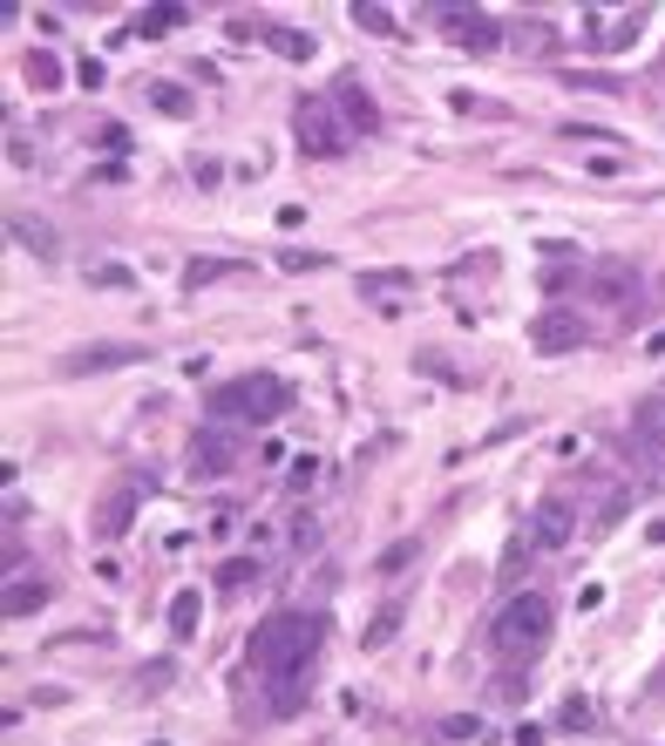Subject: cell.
Listing matches in <instances>:
<instances>
[{"label": "cell", "instance_id": "1", "mask_svg": "<svg viewBox=\"0 0 665 746\" xmlns=\"http://www.w3.org/2000/svg\"><path fill=\"white\" fill-rule=\"evenodd\" d=\"M320 645H326V617H312V611H279L252 632V665L265 679V705L279 720H292L306 705L312 672H320Z\"/></svg>", "mask_w": 665, "mask_h": 746}, {"label": "cell", "instance_id": "2", "mask_svg": "<svg viewBox=\"0 0 665 746\" xmlns=\"http://www.w3.org/2000/svg\"><path fill=\"white\" fill-rule=\"evenodd\" d=\"M551 624H557L551 598H543V591H517L510 604L489 617V652L502 665H530L543 645H551Z\"/></svg>", "mask_w": 665, "mask_h": 746}, {"label": "cell", "instance_id": "3", "mask_svg": "<svg viewBox=\"0 0 665 746\" xmlns=\"http://www.w3.org/2000/svg\"><path fill=\"white\" fill-rule=\"evenodd\" d=\"M292 408V387L279 374H239L211 387V421H279Z\"/></svg>", "mask_w": 665, "mask_h": 746}, {"label": "cell", "instance_id": "4", "mask_svg": "<svg viewBox=\"0 0 665 746\" xmlns=\"http://www.w3.org/2000/svg\"><path fill=\"white\" fill-rule=\"evenodd\" d=\"M292 136H299L306 156H346V143H354V130H346V115H340L333 96H306L292 109Z\"/></svg>", "mask_w": 665, "mask_h": 746}, {"label": "cell", "instance_id": "5", "mask_svg": "<svg viewBox=\"0 0 665 746\" xmlns=\"http://www.w3.org/2000/svg\"><path fill=\"white\" fill-rule=\"evenodd\" d=\"M530 346H536V353H577V346H591V320H584V312H570V305H551V312H536Z\"/></svg>", "mask_w": 665, "mask_h": 746}, {"label": "cell", "instance_id": "6", "mask_svg": "<svg viewBox=\"0 0 665 746\" xmlns=\"http://www.w3.org/2000/svg\"><path fill=\"white\" fill-rule=\"evenodd\" d=\"M435 27L448 34L455 48H468V55H496L502 48V27L489 14H476V8H435Z\"/></svg>", "mask_w": 665, "mask_h": 746}, {"label": "cell", "instance_id": "7", "mask_svg": "<svg viewBox=\"0 0 665 746\" xmlns=\"http://www.w3.org/2000/svg\"><path fill=\"white\" fill-rule=\"evenodd\" d=\"M584 279H591V299H598V305H639V299H645V271L624 265V258H598Z\"/></svg>", "mask_w": 665, "mask_h": 746}, {"label": "cell", "instance_id": "8", "mask_svg": "<svg viewBox=\"0 0 665 746\" xmlns=\"http://www.w3.org/2000/svg\"><path fill=\"white\" fill-rule=\"evenodd\" d=\"M136 360H149V346L143 339H109V346H75V353H62V374H102V367H136Z\"/></svg>", "mask_w": 665, "mask_h": 746}, {"label": "cell", "instance_id": "9", "mask_svg": "<svg viewBox=\"0 0 665 746\" xmlns=\"http://www.w3.org/2000/svg\"><path fill=\"white\" fill-rule=\"evenodd\" d=\"M570 523H577L570 496H543L536 516H530V543H536V549H564V543H570Z\"/></svg>", "mask_w": 665, "mask_h": 746}, {"label": "cell", "instance_id": "10", "mask_svg": "<svg viewBox=\"0 0 665 746\" xmlns=\"http://www.w3.org/2000/svg\"><path fill=\"white\" fill-rule=\"evenodd\" d=\"M48 598H55V583H48L42 570H21V577L8 583V591H0V617H34Z\"/></svg>", "mask_w": 665, "mask_h": 746}, {"label": "cell", "instance_id": "11", "mask_svg": "<svg viewBox=\"0 0 665 746\" xmlns=\"http://www.w3.org/2000/svg\"><path fill=\"white\" fill-rule=\"evenodd\" d=\"M231 461H239V442L218 435V427H204V435L190 442V476H224Z\"/></svg>", "mask_w": 665, "mask_h": 746}, {"label": "cell", "instance_id": "12", "mask_svg": "<svg viewBox=\"0 0 665 746\" xmlns=\"http://www.w3.org/2000/svg\"><path fill=\"white\" fill-rule=\"evenodd\" d=\"M333 102H340V115H346V130H354V136H374V130H380V109H374V96L354 82V75L340 82V96H333Z\"/></svg>", "mask_w": 665, "mask_h": 746}, {"label": "cell", "instance_id": "13", "mask_svg": "<svg viewBox=\"0 0 665 746\" xmlns=\"http://www.w3.org/2000/svg\"><path fill=\"white\" fill-rule=\"evenodd\" d=\"M204 624V591H177L170 598V638H198Z\"/></svg>", "mask_w": 665, "mask_h": 746}, {"label": "cell", "instance_id": "14", "mask_svg": "<svg viewBox=\"0 0 665 746\" xmlns=\"http://www.w3.org/2000/svg\"><path fill=\"white\" fill-rule=\"evenodd\" d=\"M149 109H156V115H177V123H184V115H198L190 89H177V82H149Z\"/></svg>", "mask_w": 665, "mask_h": 746}, {"label": "cell", "instance_id": "15", "mask_svg": "<svg viewBox=\"0 0 665 746\" xmlns=\"http://www.w3.org/2000/svg\"><path fill=\"white\" fill-rule=\"evenodd\" d=\"M136 502H143V482H130L115 502H102V530H109V536H123V530H130V516H136Z\"/></svg>", "mask_w": 665, "mask_h": 746}, {"label": "cell", "instance_id": "16", "mask_svg": "<svg viewBox=\"0 0 665 746\" xmlns=\"http://www.w3.org/2000/svg\"><path fill=\"white\" fill-rule=\"evenodd\" d=\"M395 632H401V604H387V611L367 617V638H361V645H367V652H387V645H395Z\"/></svg>", "mask_w": 665, "mask_h": 746}, {"label": "cell", "instance_id": "17", "mask_svg": "<svg viewBox=\"0 0 665 746\" xmlns=\"http://www.w3.org/2000/svg\"><path fill=\"white\" fill-rule=\"evenodd\" d=\"M361 292H367V299H380V312H387V320H401V299H408V279H387V286H380V279H361Z\"/></svg>", "mask_w": 665, "mask_h": 746}, {"label": "cell", "instance_id": "18", "mask_svg": "<svg viewBox=\"0 0 665 746\" xmlns=\"http://www.w3.org/2000/svg\"><path fill=\"white\" fill-rule=\"evenodd\" d=\"M624 509H632V489H624V482H605V496L591 502V516H598V530H605V523L624 516Z\"/></svg>", "mask_w": 665, "mask_h": 746}, {"label": "cell", "instance_id": "19", "mask_svg": "<svg viewBox=\"0 0 665 746\" xmlns=\"http://www.w3.org/2000/svg\"><path fill=\"white\" fill-rule=\"evenodd\" d=\"M265 42H271V48H279L286 62H312V34H299V27H271V34H265Z\"/></svg>", "mask_w": 665, "mask_h": 746}, {"label": "cell", "instance_id": "20", "mask_svg": "<svg viewBox=\"0 0 665 746\" xmlns=\"http://www.w3.org/2000/svg\"><path fill=\"white\" fill-rule=\"evenodd\" d=\"M218 583H224V591H245V583H258V557H231V564H218Z\"/></svg>", "mask_w": 665, "mask_h": 746}, {"label": "cell", "instance_id": "21", "mask_svg": "<svg viewBox=\"0 0 665 746\" xmlns=\"http://www.w3.org/2000/svg\"><path fill=\"white\" fill-rule=\"evenodd\" d=\"M8 231H14L21 245H34V252H42V258H55V238H48V231L34 224V218H8Z\"/></svg>", "mask_w": 665, "mask_h": 746}, {"label": "cell", "instance_id": "22", "mask_svg": "<svg viewBox=\"0 0 665 746\" xmlns=\"http://www.w3.org/2000/svg\"><path fill=\"white\" fill-rule=\"evenodd\" d=\"M27 82H55L62 89V62L55 55H27Z\"/></svg>", "mask_w": 665, "mask_h": 746}, {"label": "cell", "instance_id": "23", "mask_svg": "<svg viewBox=\"0 0 665 746\" xmlns=\"http://www.w3.org/2000/svg\"><path fill=\"white\" fill-rule=\"evenodd\" d=\"M354 21L374 27V34H395V14H387V8H354Z\"/></svg>", "mask_w": 665, "mask_h": 746}, {"label": "cell", "instance_id": "24", "mask_svg": "<svg viewBox=\"0 0 665 746\" xmlns=\"http://www.w3.org/2000/svg\"><path fill=\"white\" fill-rule=\"evenodd\" d=\"M279 265H286V271H320L326 252H279Z\"/></svg>", "mask_w": 665, "mask_h": 746}, {"label": "cell", "instance_id": "25", "mask_svg": "<svg viewBox=\"0 0 665 746\" xmlns=\"http://www.w3.org/2000/svg\"><path fill=\"white\" fill-rule=\"evenodd\" d=\"M408 564H414V543H395V549L380 557V577H395V570H408Z\"/></svg>", "mask_w": 665, "mask_h": 746}, {"label": "cell", "instance_id": "26", "mask_svg": "<svg viewBox=\"0 0 665 746\" xmlns=\"http://www.w3.org/2000/svg\"><path fill=\"white\" fill-rule=\"evenodd\" d=\"M483 726L476 720H468V713H455V720H442V739H476Z\"/></svg>", "mask_w": 665, "mask_h": 746}, {"label": "cell", "instance_id": "27", "mask_svg": "<svg viewBox=\"0 0 665 746\" xmlns=\"http://www.w3.org/2000/svg\"><path fill=\"white\" fill-rule=\"evenodd\" d=\"M312 482H320V461L299 455V461H292V489H312Z\"/></svg>", "mask_w": 665, "mask_h": 746}, {"label": "cell", "instance_id": "28", "mask_svg": "<svg viewBox=\"0 0 665 746\" xmlns=\"http://www.w3.org/2000/svg\"><path fill=\"white\" fill-rule=\"evenodd\" d=\"M645 427H658V435H665V387H658V394L645 401Z\"/></svg>", "mask_w": 665, "mask_h": 746}, {"label": "cell", "instance_id": "29", "mask_svg": "<svg viewBox=\"0 0 665 746\" xmlns=\"http://www.w3.org/2000/svg\"><path fill=\"white\" fill-rule=\"evenodd\" d=\"M102 75H109L102 62H82V68H75V82H82V89H102Z\"/></svg>", "mask_w": 665, "mask_h": 746}, {"label": "cell", "instance_id": "30", "mask_svg": "<svg viewBox=\"0 0 665 746\" xmlns=\"http://www.w3.org/2000/svg\"><path fill=\"white\" fill-rule=\"evenodd\" d=\"M645 536H652V543H665V516H658V523H652V530H645Z\"/></svg>", "mask_w": 665, "mask_h": 746}]
</instances>
